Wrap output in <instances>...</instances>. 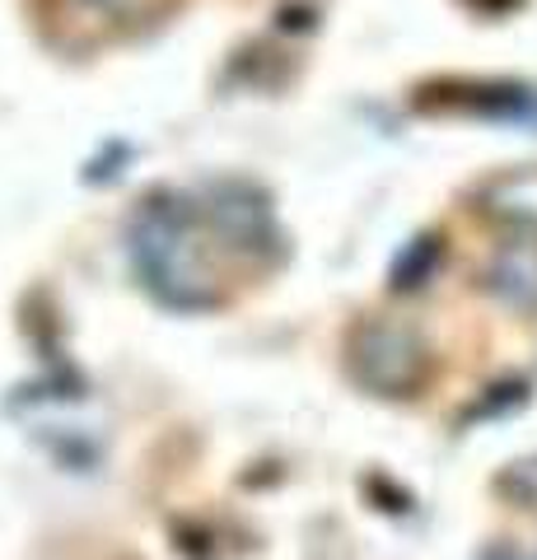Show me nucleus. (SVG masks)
Returning <instances> with one entry per match:
<instances>
[{
    "mask_svg": "<svg viewBox=\"0 0 537 560\" xmlns=\"http://www.w3.org/2000/svg\"><path fill=\"white\" fill-rule=\"evenodd\" d=\"M84 5H113V0H84Z\"/></svg>",
    "mask_w": 537,
    "mask_h": 560,
    "instance_id": "7",
    "label": "nucleus"
},
{
    "mask_svg": "<svg viewBox=\"0 0 537 560\" xmlns=\"http://www.w3.org/2000/svg\"><path fill=\"white\" fill-rule=\"evenodd\" d=\"M481 560H524V556H518V551H510V547H491V551L481 556Z\"/></svg>",
    "mask_w": 537,
    "mask_h": 560,
    "instance_id": "6",
    "label": "nucleus"
},
{
    "mask_svg": "<svg viewBox=\"0 0 537 560\" xmlns=\"http://www.w3.org/2000/svg\"><path fill=\"white\" fill-rule=\"evenodd\" d=\"M131 253H136V267L145 271V285L160 294V300L178 304V308H211L215 304L206 253L197 243V215L187 201H178V197L150 201L141 215H136Z\"/></svg>",
    "mask_w": 537,
    "mask_h": 560,
    "instance_id": "1",
    "label": "nucleus"
},
{
    "mask_svg": "<svg viewBox=\"0 0 537 560\" xmlns=\"http://www.w3.org/2000/svg\"><path fill=\"white\" fill-rule=\"evenodd\" d=\"M491 290L514 308L537 304V243H514L491 261Z\"/></svg>",
    "mask_w": 537,
    "mask_h": 560,
    "instance_id": "4",
    "label": "nucleus"
},
{
    "mask_svg": "<svg viewBox=\"0 0 537 560\" xmlns=\"http://www.w3.org/2000/svg\"><path fill=\"white\" fill-rule=\"evenodd\" d=\"M500 490H505V495H514L518 504H528V510H537V458L514 463L505 477H500Z\"/></svg>",
    "mask_w": 537,
    "mask_h": 560,
    "instance_id": "5",
    "label": "nucleus"
},
{
    "mask_svg": "<svg viewBox=\"0 0 537 560\" xmlns=\"http://www.w3.org/2000/svg\"><path fill=\"white\" fill-rule=\"evenodd\" d=\"M355 374L378 393L402 397L425 374V346H421V337H416L411 327L370 323L355 337Z\"/></svg>",
    "mask_w": 537,
    "mask_h": 560,
    "instance_id": "2",
    "label": "nucleus"
},
{
    "mask_svg": "<svg viewBox=\"0 0 537 560\" xmlns=\"http://www.w3.org/2000/svg\"><path fill=\"white\" fill-rule=\"evenodd\" d=\"M481 201L495 220L514 224L524 234H537V168H518V173H505L481 187Z\"/></svg>",
    "mask_w": 537,
    "mask_h": 560,
    "instance_id": "3",
    "label": "nucleus"
}]
</instances>
